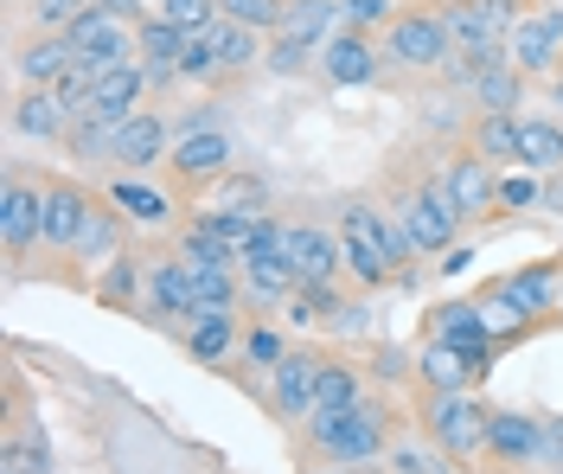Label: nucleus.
Listing matches in <instances>:
<instances>
[{"label": "nucleus", "instance_id": "f257e3e1", "mask_svg": "<svg viewBox=\"0 0 563 474\" xmlns=\"http://www.w3.org/2000/svg\"><path fill=\"white\" fill-rule=\"evenodd\" d=\"M308 442H314L327 462L358 469V462H378L385 455V410L378 404H352L340 417H308Z\"/></svg>", "mask_w": 563, "mask_h": 474}, {"label": "nucleus", "instance_id": "f03ea898", "mask_svg": "<svg viewBox=\"0 0 563 474\" xmlns=\"http://www.w3.org/2000/svg\"><path fill=\"white\" fill-rule=\"evenodd\" d=\"M487 417L493 410L474 392H429V410H422L429 437L449 462H481L487 455Z\"/></svg>", "mask_w": 563, "mask_h": 474}, {"label": "nucleus", "instance_id": "7ed1b4c3", "mask_svg": "<svg viewBox=\"0 0 563 474\" xmlns=\"http://www.w3.org/2000/svg\"><path fill=\"white\" fill-rule=\"evenodd\" d=\"M455 58V38L442 13H397L385 26V65L397 71H442Z\"/></svg>", "mask_w": 563, "mask_h": 474}, {"label": "nucleus", "instance_id": "20e7f679", "mask_svg": "<svg viewBox=\"0 0 563 474\" xmlns=\"http://www.w3.org/2000/svg\"><path fill=\"white\" fill-rule=\"evenodd\" d=\"M340 256H346L352 283H365V289L397 283V263L385 256V224H378V206H346V219H340Z\"/></svg>", "mask_w": 563, "mask_h": 474}, {"label": "nucleus", "instance_id": "39448f33", "mask_svg": "<svg viewBox=\"0 0 563 474\" xmlns=\"http://www.w3.org/2000/svg\"><path fill=\"white\" fill-rule=\"evenodd\" d=\"M442 20H449L455 52H481V45H506L512 26L526 20V7L519 0H449Z\"/></svg>", "mask_w": 563, "mask_h": 474}, {"label": "nucleus", "instance_id": "423d86ee", "mask_svg": "<svg viewBox=\"0 0 563 474\" xmlns=\"http://www.w3.org/2000/svg\"><path fill=\"white\" fill-rule=\"evenodd\" d=\"M493 289L506 295L531 328H544V321H558L563 315V263L558 256H544V263H526V269H506Z\"/></svg>", "mask_w": 563, "mask_h": 474}, {"label": "nucleus", "instance_id": "0eeeda50", "mask_svg": "<svg viewBox=\"0 0 563 474\" xmlns=\"http://www.w3.org/2000/svg\"><path fill=\"white\" fill-rule=\"evenodd\" d=\"M506 52H512V65L526 77H558L563 71V7H538L526 13L512 38H506Z\"/></svg>", "mask_w": 563, "mask_h": 474}, {"label": "nucleus", "instance_id": "6e6552de", "mask_svg": "<svg viewBox=\"0 0 563 474\" xmlns=\"http://www.w3.org/2000/svg\"><path fill=\"white\" fill-rule=\"evenodd\" d=\"M65 38H70V52H77V65H90L97 77L115 71V65H135L129 52H141L135 38H129V26H122V20H109L103 7H90L84 20H70Z\"/></svg>", "mask_w": 563, "mask_h": 474}, {"label": "nucleus", "instance_id": "1a4fd4ad", "mask_svg": "<svg viewBox=\"0 0 563 474\" xmlns=\"http://www.w3.org/2000/svg\"><path fill=\"white\" fill-rule=\"evenodd\" d=\"M397 212H404V224L417 231L422 251H449V244H455V231H461V212L449 206V192H442V186H410V192L397 199Z\"/></svg>", "mask_w": 563, "mask_h": 474}, {"label": "nucleus", "instance_id": "9d476101", "mask_svg": "<svg viewBox=\"0 0 563 474\" xmlns=\"http://www.w3.org/2000/svg\"><path fill=\"white\" fill-rule=\"evenodd\" d=\"M90 192L70 180H45V224H38V244L45 251H77V238H84V224H90Z\"/></svg>", "mask_w": 563, "mask_h": 474}, {"label": "nucleus", "instance_id": "9b49d317", "mask_svg": "<svg viewBox=\"0 0 563 474\" xmlns=\"http://www.w3.org/2000/svg\"><path fill=\"white\" fill-rule=\"evenodd\" d=\"M320 71L333 77V84H372V77L385 71V45L372 33H358V26H340L320 45Z\"/></svg>", "mask_w": 563, "mask_h": 474}, {"label": "nucleus", "instance_id": "f8f14e48", "mask_svg": "<svg viewBox=\"0 0 563 474\" xmlns=\"http://www.w3.org/2000/svg\"><path fill=\"white\" fill-rule=\"evenodd\" d=\"M282 256H288V269H295L301 283H333V276L346 269L340 238H327L320 224H282Z\"/></svg>", "mask_w": 563, "mask_h": 474}, {"label": "nucleus", "instance_id": "ddd939ff", "mask_svg": "<svg viewBox=\"0 0 563 474\" xmlns=\"http://www.w3.org/2000/svg\"><path fill=\"white\" fill-rule=\"evenodd\" d=\"M435 186L449 192V206L461 212V224L481 219L487 206H499V174H493L481 154H455V161L442 167V180H435Z\"/></svg>", "mask_w": 563, "mask_h": 474}, {"label": "nucleus", "instance_id": "4468645a", "mask_svg": "<svg viewBox=\"0 0 563 474\" xmlns=\"http://www.w3.org/2000/svg\"><path fill=\"white\" fill-rule=\"evenodd\" d=\"M167 167H174L186 186H211L231 174V142H224V129H186L167 154Z\"/></svg>", "mask_w": 563, "mask_h": 474}, {"label": "nucleus", "instance_id": "2eb2a0df", "mask_svg": "<svg viewBox=\"0 0 563 474\" xmlns=\"http://www.w3.org/2000/svg\"><path fill=\"white\" fill-rule=\"evenodd\" d=\"M141 308L154 315V321H199V283H192V269L167 256V263H154V276H147V295H141Z\"/></svg>", "mask_w": 563, "mask_h": 474}, {"label": "nucleus", "instance_id": "dca6fc26", "mask_svg": "<svg viewBox=\"0 0 563 474\" xmlns=\"http://www.w3.org/2000/svg\"><path fill=\"white\" fill-rule=\"evenodd\" d=\"M38 224H45V186L33 180H7L0 192V238H7V256H26L38 244Z\"/></svg>", "mask_w": 563, "mask_h": 474}, {"label": "nucleus", "instance_id": "f3484780", "mask_svg": "<svg viewBox=\"0 0 563 474\" xmlns=\"http://www.w3.org/2000/svg\"><path fill=\"white\" fill-rule=\"evenodd\" d=\"M429 340H449V346H461V353H474V365H481V378H487L493 365V346L487 328H481V301H442L435 315H429Z\"/></svg>", "mask_w": 563, "mask_h": 474}, {"label": "nucleus", "instance_id": "a211bd4d", "mask_svg": "<svg viewBox=\"0 0 563 474\" xmlns=\"http://www.w3.org/2000/svg\"><path fill=\"white\" fill-rule=\"evenodd\" d=\"M314 392H320L314 353H282V365H269V404L282 417H314Z\"/></svg>", "mask_w": 563, "mask_h": 474}, {"label": "nucleus", "instance_id": "6ab92c4d", "mask_svg": "<svg viewBox=\"0 0 563 474\" xmlns=\"http://www.w3.org/2000/svg\"><path fill=\"white\" fill-rule=\"evenodd\" d=\"M538 442H544V423L526 417V410H493L487 417V455L493 462H538Z\"/></svg>", "mask_w": 563, "mask_h": 474}, {"label": "nucleus", "instance_id": "aec40b11", "mask_svg": "<svg viewBox=\"0 0 563 474\" xmlns=\"http://www.w3.org/2000/svg\"><path fill=\"white\" fill-rule=\"evenodd\" d=\"M199 38H206V52L218 58V71L224 77H238V71H250L256 58H263V33L256 26H244V20H211V26H199Z\"/></svg>", "mask_w": 563, "mask_h": 474}, {"label": "nucleus", "instance_id": "412c9836", "mask_svg": "<svg viewBox=\"0 0 563 474\" xmlns=\"http://www.w3.org/2000/svg\"><path fill=\"white\" fill-rule=\"evenodd\" d=\"M167 154H174L167 122L141 110V115H129V122H122V135H115V154H109V161H115V167H154V161H167Z\"/></svg>", "mask_w": 563, "mask_h": 474}, {"label": "nucleus", "instance_id": "4be33fe9", "mask_svg": "<svg viewBox=\"0 0 563 474\" xmlns=\"http://www.w3.org/2000/svg\"><path fill=\"white\" fill-rule=\"evenodd\" d=\"M417 378L429 385V392H467L474 378H481V365H474V353H461V346H449V340H429L417 360Z\"/></svg>", "mask_w": 563, "mask_h": 474}, {"label": "nucleus", "instance_id": "5701e85b", "mask_svg": "<svg viewBox=\"0 0 563 474\" xmlns=\"http://www.w3.org/2000/svg\"><path fill=\"white\" fill-rule=\"evenodd\" d=\"M238 276H244L250 301H288V295L301 289V276L288 269V256H282V244H276V251H250L244 263H238Z\"/></svg>", "mask_w": 563, "mask_h": 474}, {"label": "nucleus", "instance_id": "b1692460", "mask_svg": "<svg viewBox=\"0 0 563 474\" xmlns=\"http://www.w3.org/2000/svg\"><path fill=\"white\" fill-rule=\"evenodd\" d=\"M141 90H147V65H115V71H103L97 77V103L90 110L97 115H109V122H129V115H141L135 103H141Z\"/></svg>", "mask_w": 563, "mask_h": 474}, {"label": "nucleus", "instance_id": "393cba45", "mask_svg": "<svg viewBox=\"0 0 563 474\" xmlns=\"http://www.w3.org/2000/svg\"><path fill=\"white\" fill-rule=\"evenodd\" d=\"M70 65H77V52H70L65 33H38L33 45L20 52V77H26V90H52Z\"/></svg>", "mask_w": 563, "mask_h": 474}, {"label": "nucleus", "instance_id": "a878e982", "mask_svg": "<svg viewBox=\"0 0 563 474\" xmlns=\"http://www.w3.org/2000/svg\"><path fill=\"white\" fill-rule=\"evenodd\" d=\"M13 129L33 135V142H65L70 135V110L52 97V90H26V97L13 103Z\"/></svg>", "mask_w": 563, "mask_h": 474}, {"label": "nucleus", "instance_id": "bb28decb", "mask_svg": "<svg viewBox=\"0 0 563 474\" xmlns=\"http://www.w3.org/2000/svg\"><path fill=\"white\" fill-rule=\"evenodd\" d=\"M467 154H481L487 167H512L519 161V122L506 110H481V122L467 129Z\"/></svg>", "mask_w": 563, "mask_h": 474}, {"label": "nucleus", "instance_id": "cd10ccee", "mask_svg": "<svg viewBox=\"0 0 563 474\" xmlns=\"http://www.w3.org/2000/svg\"><path fill=\"white\" fill-rule=\"evenodd\" d=\"M519 167L526 174H563V122H551V115L519 122Z\"/></svg>", "mask_w": 563, "mask_h": 474}, {"label": "nucleus", "instance_id": "c85d7f7f", "mask_svg": "<svg viewBox=\"0 0 563 474\" xmlns=\"http://www.w3.org/2000/svg\"><path fill=\"white\" fill-rule=\"evenodd\" d=\"M109 206H122V219L147 224V231L174 224V199H167L161 186H147V180H115V186H109Z\"/></svg>", "mask_w": 563, "mask_h": 474}, {"label": "nucleus", "instance_id": "c756f323", "mask_svg": "<svg viewBox=\"0 0 563 474\" xmlns=\"http://www.w3.org/2000/svg\"><path fill=\"white\" fill-rule=\"evenodd\" d=\"M276 33L301 38V45H327V38L340 33V0H288Z\"/></svg>", "mask_w": 563, "mask_h": 474}, {"label": "nucleus", "instance_id": "7c9ffc66", "mask_svg": "<svg viewBox=\"0 0 563 474\" xmlns=\"http://www.w3.org/2000/svg\"><path fill=\"white\" fill-rule=\"evenodd\" d=\"M526 84H531V77L519 71L512 58H499V65H487V71L467 77V97H474L481 110H506V115H512V103L526 97Z\"/></svg>", "mask_w": 563, "mask_h": 474}, {"label": "nucleus", "instance_id": "2f4dec72", "mask_svg": "<svg viewBox=\"0 0 563 474\" xmlns=\"http://www.w3.org/2000/svg\"><path fill=\"white\" fill-rule=\"evenodd\" d=\"M135 45L147 52V65H179L186 45H192V26H179V20H167V13H154V20H141L135 26Z\"/></svg>", "mask_w": 563, "mask_h": 474}, {"label": "nucleus", "instance_id": "473e14b6", "mask_svg": "<svg viewBox=\"0 0 563 474\" xmlns=\"http://www.w3.org/2000/svg\"><path fill=\"white\" fill-rule=\"evenodd\" d=\"M352 404H365V385H358V372L340 360H320V392H314V417H340Z\"/></svg>", "mask_w": 563, "mask_h": 474}, {"label": "nucleus", "instance_id": "72a5a7b5", "mask_svg": "<svg viewBox=\"0 0 563 474\" xmlns=\"http://www.w3.org/2000/svg\"><path fill=\"white\" fill-rule=\"evenodd\" d=\"M231 346H238V321H231V315H199V321L186 328V353L199 365H218Z\"/></svg>", "mask_w": 563, "mask_h": 474}, {"label": "nucleus", "instance_id": "f704fd0d", "mask_svg": "<svg viewBox=\"0 0 563 474\" xmlns=\"http://www.w3.org/2000/svg\"><path fill=\"white\" fill-rule=\"evenodd\" d=\"M122 206H90V224H84V238H77V251L97 256V263H115L122 256Z\"/></svg>", "mask_w": 563, "mask_h": 474}, {"label": "nucleus", "instance_id": "c9c22d12", "mask_svg": "<svg viewBox=\"0 0 563 474\" xmlns=\"http://www.w3.org/2000/svg\"><path fill=\"white\" fill-rule=\"evenodd\" d=\"M474 301H481V328H487L493 346H519V340L531 333V321H526V315H519V308H512V301H506L499 289L474 295Z\"/></svg>", "mask_w": 563, "mask_h": 474}, {"label": "nucleus", "instance_id": "e433bc0d", "mask_svg": "<svg viewBox=\"0 0 563 474\" xmlns=\"http://www.w3.org/2000/svg\"><path fill=\"white\" fill-rule=\"evenodd\" d=\"M179 263H186V269H238V251H231L218 231L192 224V231L179 238Z\"/></svg>", "mask_w": 563, "mask_h": 474}, {"label": "nucleus", "instance_id": "4c0bfd02", "mask_svg": "<svg viewBox=\"0 0 563 474\" xmlns=\"http://www.w3.org/2000/svg\"><path fill=\"white\" fill-rule=\"evenodd\" d=\"M211 192H218V206L224 212H250V219H263L269 206V192H263V180H250V174H224V180H211Z\"/></svg>", "mask_w": 563, "mask_h": 474}, {"label": "nucleus", "instance_id": "58836bf2", "mask_svg": "<svg viewBox=\"0 0 563 474\" xmlns=\"http://www.w3.org/2000/svg\"><path fill=\"white\" fill-rule=\"evenodd\" d=\"M103 295L115 301V308H141V295H147V283H141V263H135V256H115V263H109Z\"/></svg>", "mask_w": 563, "mask_h": 474}, {"label": "nucleus", "instance_id": "ea45409f", "mask_svg": "<svg viewBox=\"0 0 563 474\" xmlns=\"http://www.w3.org/2000/svg\"><path fill=\"white\" fill-rule=\"evenodd\" d=\"M52 97H58L70 115H84L90 103H97V71H90V65H70V71L52 84Z\"/></svg>", "mask_w": 563, "mask_h": 474}, {"label": "nucleus", "instance_id": "a19ab883", "mask_svg": "<svg viewBox=\"0 0 563 474\" xmlns=\"http://www.w3.org/2000/svg\"><path fill=\"white\" fill-rule=\"evenodd\" d=\"M282 7H288V0H218L224 20H244V26H256V33H276Z\"/></svg>", "mask_w": 563, "mask_h": 474}, {"label": "nucleus", "instance_id": "79ce46f5", "mask_svg": "<svg viewBox=\"0 0 563 474\" xmlns=\"http://www.w3.org/2000/svg\"><path fill=\"white\" fill-rule=\"evenodd\" d=\"M45 469H52V449H45L38 437H26V442L13 437L7 455H0V474H45Z\"/></svg>", "mask_w": 563, "mask_h": 474}, {"label": "nucleus", "instance_id": "37998d69", "mask_svg": "<svg viewBox=\"0 0 563 474\" xmlns=\"http://www.w3.org/2000/svg\"><path fill=\"white\" fill-rule=\"evenodd\" d=\"M390 20H397V7H390V0H340V26L372 33V26H390Z\"/></svg>", "mask_w": 563, "mask_h": 474}, {"label": "nucleus", "instance_id": "c03bdc74", "mask_svg": "<svg viewBox=\"0 0 563 474\" xmlns=\"http://www.w3.org/2000/svg\"><path fill=\"white\" fill-rule=\"evenodd\" d=\"M97 0H33V20L45 26V33H65L70 20H84Z\"/></svg>", "mask_w": 563, "mask_h": 474}, {"label": "nucleus", "instance_id": "a18cd8bd", "mask_svg": "<svg viewBox=\"0 0 563 474\" xmlns=\"http://www.w3.org/2000/svg\"><path fill=\"white\" fill-rule=\"evenodd\" d=\"M320 45H301V38H288V33H276V45H269V71H282V77H295L308 58H314Z\"/></svg>", "mask_w": 563, "mask_h": 474}, {"label": "nucleus", "instance_id": "49530a36", "mask_svg": "<svg viewBox=\"0 0 563 474\" xmlns=\"http://www.w3.org/2000/svg\"><path fill=\"white\" fill-rule=\"evenodd\" d=\"M179 77H192V84H224V71H218V58L206 52V38H199V33H192L186 58H179Z\"/></svg>", "mask_w": 563, "mask_h": 474}, {"label": "nucleus", "instance_id": "de8ad7c7", "mask_svg": "<svg viewBox=\"0 0 563 474\" xmlns=\"http://www.w3.org/2000/svg\"><path fill=\"white\" fill-rule=\"evenodd\" d=\"M161 13L199 33V26H211V20H218V0H161Z\"/></svg>", "mask_w": 563, "mask_h": 474}, {"label": "nucleus", "instance_id": "09e8293b", "mask_svg": "<svg viewBox=\"0 0 563 474\" xmlns=\"http://www.w3.org/2000/svg\"><path fill=\"white\" fill-rule=\"evenodd\" d=\"M244 360L250 365H282V340L269 328H250L244 333Z\"/></svg>", "mask_w": 563, "mask_h": 474}, {"label": "nucleus", "instance_id": "8fccbe9b", "mask_svg": "<svg viewBox=\"0 0 563 474\" xmlns=\"http://www.w3.org/2000/svg\"><path fill=\"white\" fill-rule=\"evenodd\" d=\"M531 199H538V174H506V180H499V206H506V212H519Z\"/></svg>", "mask_w": 563, "mask_h": 474}, {"label": "nucleus", "instance_id": "3c124183", "mask_svg": "<svg viewBox=\"0 0 563 474\" xmlns=\"http://www.w3.org/2000/svg\"><path fill=\"white\" fill-rule=\"evenodd\" d=\"M538 462H551V469H563V423H558V417L544 423V442H538Z\"/></svg>", "mask_w": 563, "mask_h": 474}, {"label": "nucleus", "instance_id": "603ef678", "mask_svg": "<svg viewBox=\"0 0 563 474\" xmlns=\"http://www.w3.org/2000/svg\"><path fill=\"white\" fill-rule=\"evenodd\" d=\"M97 7H103L109 20H122V26H129V20H135V26L147 20V7H141V0H97Z\"/></svg>", "mask_w": 563, "mask_h": 474}, {"label": "nucleus", "instance_id": "864d4df0", "mask_svg": "<svg viewBox=\"0 0 563 474\" xmlns=\"http://www.w3.org/2000/svg\"><path fill=\"white\" fill-rule=\"evenodd\" d=\"M308 474H352V469H308Z\"/></svg>", "mask_w": 563, "mask_h": 474}, {"label": "nucleus", "instance_id": "5fc2aeb1", "mask_svg": "<svg viewBox=\"0 0 563 474\" xmlns=\"http://www.w3.org/2000/svg\"><path fill=\"white\" fill-rule=\"evenodd\" d=\"M558 474H563V469H558Z\"/></svg>", "mask_w": 563, "mask_h": 474}]
</instances>
